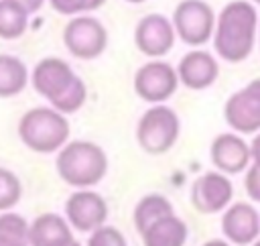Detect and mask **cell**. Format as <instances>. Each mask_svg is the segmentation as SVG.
<instances>
[{"instance_id":"14","label":"cell","mask_w":260,"mask_h":246,"mask_svg":"<svg viewBox=\"0 0 260 246\" xmlns=\"http://www.w3.org/2000/svg\"><path fill=\"white\" fill-rule=\"evenodd\" d=\"M221 232L230 244L250 246L260 236V213L254 205L238 201L223 209Z\"/></svg>"},{"instance_id":"9","label":"cell","mask_w":260,"mask_h":246,"mask_svg":"<svg viewBox=\"0 0 260 246\" xmlns=\"http://www.w3.org/2000/svg\"><path fill=\"white\" fill-rule=\"evenodd\" d=\"M175 41H177V33L173 20L160 12H150L136 22L134 45L142 55L150 59H160L167 53H171Z\"/></svg>"},{"instance_id":"8","label":"cell","mask_w":260,"mask_h":246,"mask_svg":"<svg viewBox=\"0 0 260 246\" xmlns=\"http://www.w3.org/2000/svg\"><path fill=\"white\" fill-rule=\"evenodd\" d=\"M223 120L238 134H256L260 130V77L225 100Z\"/></svg>"},{"instance_id":"1","label":"cell","mask_w":260,"mask_h":246,"mask_svg":"<svg viewBox=\"0 0 260 246\" xmlns=\"http://www.w3.org/2000/svg\"><path fill=\"white\" fill-rule=\"evenodd\" d=\"M258 10L254 2L232 0L228 2L217 18L213 28V49L228 63H242L254 51L258 39Z\"/></svg>"},{"instance_id":"4","label":"cell","mask_w":260,"mask_h":246,"mask_svg":"<svg viewBox=\"0 0 260 246\" xmlns=\"http://www.w3.org/2000/svg\"><path fill=\"white\" fill-rule=\"evenodd\" d=\"M181 134L179 114L165 106L152 104L136 124V140L140 148L148 155H165L169 152Z\"/></svg>"},{"instance_id":"11","label":"cell","mask_w":260,"mask_h":246,"mask_svg":"<svg viewBox=\"0 0 260 246\" xmlns=\"http://www.w3.org/2000/svg\"><path fill=\"white\" fill-rule=\"evenodd\" d=\"M65 216L69 226H73L75 230L93 232L95 228L104 226L108 218V203L100 193L91 189H79L67 197Z\"/></svg>"},{"instance_id":"22","label":"cell","mask_w":260,"mask_h":246,"mask_svg":"<svg viewBox=\"0 0 260 246\" xmlns=\"http://www.w3.org/2000/svg\"><path fill=\"white\" fill-rule=\"evenodd\" d=\"M20 181L12 171L0 169V211L14 207L20 199Z\"/></svg>"},{"instance_id":"26","label":"cell","mask_w":260,"mask_h":246,"mask_svg":"<svg viewBox=\"0 0 260 246\" xmlns=\"http://www.w3.org/2000/svg\"><path fill=\"white\" fill-rule=\"evenodd\" d=\"M10 2L18 4V6H20V8H24L28 14H32V12L41 10V6L45 4V0H10Z\"/></svg>"},{"instance_id":"10","label":"cell","mask_w":260,"mask_h":246,"mask_svg":"<svg viewBox=\"0 0 260 246\" xmlns=\"http://www.w3.org/2000/svg\"><path fill=\"white\" fill-rule=\"evenodd\" d=\"M234 185L221 171H207L191 185V203L199 213H217L228 207Z\"/></svg>"},{"instance_id":"3","label":"cell","mask_w":260,"mask_h":246,"mask_svg":"<svg viewBox=\"0 0 260 246\" xmlns=\"http://www.w3.org/2000/svg\"><path fill=\"white\" fill-rule=\"evenodd\" d=\"M69 120L59 110L32 108L22 114L18 122V136L35 152H55L69 140Z\"/></svg>"},{"instance_id":"35","label":"cell","mask_w":260,"mask_h":246,"mask_svg":"<svg viewBox=\"0 0 260 246\" xmlns=\"http://www.w3.org/2000/svg\"><path fill=\"white\" fill-rule=\"evenodd\" d=\"M258 41H260V26H258Z\"/></svg>"},{"instance_id":"24","label":"cell","mask_w":260,"mask_h":246,"mask_svg":"<svg viewBox=\"0 0 260 246\" xmlns=\"http://www.w3.org/2000/svg\"><path fill=\"white\" fill-rule=\"evenodd\" d=\"M49 4L57 14H63V16H77V14L89 12L87 0H49Z\"/></svg>"},{"instance_id":"13","label":"cell","mask_w":260,"mask_h":246,"mask_svg":"<svg viewBox=\"0 0 260 246\" xmlns=\"http://www.w3.org/2000/svg\"><path fill=\"white\" fill-rule=\"evenodd\" d=\"M209 157L213 167L225 175H238L252 163L250 144L238 132L217 134L209 146Z\"/></svg>"},{"instance_id":"12","label":"cell","mask_w":260,"mask_h":246,"mask_svg":"<svg viewBox=\"0 0 260 246\" xmlns=\"http://www.w3.org/2000/svg\"><path fill=\"white\" fill-rule=\"evenodd\" d=\"M75 77L77 75L67 61L59 57H45L35 65L30 81L35 91L41 94L45 100H49V104H53L71 85Z\"/></svg>"},{"instance_id":"30","label":"cell","mask_w":260,"mask_h":246,"mask_svg":"<svg viewBox=\"0 0 260 246\" xmlns=\"http://www.w3.org/2000/svg\"><path fill=\"white\" fill-rule=\"evenodd\" d=\"M201 246H232V244L225 242V240H207V242H203Z\"/></svg>"},{"instance_id":"17","label":"cell","mask_w":260,"mask_h":246,"mask_svg":"<svg viewBox=\"0 0 260 246\" xmlns=\"http://www.w3.org/2000/svg\"><path fill=\"white\" fill-rule=\"evenodd\" d=\"M140 236L144 246H185L187 226L181 218L171 213L150 224Z\"/></svg>"},{"instance_id":"25","label":"cell","mask_w":260,"mask_h":246,"mask_svg":"<svg viewBox=\"0 0 260 246\" xmlns=\"http://www.w3.org/2000/svg\"><path fill=\"white\" fill-rule=\"evenodd\" d=\"M244 189L248 193L250 199L258 201L260 203V165L252 163L246 171V177H244Z\"/></svg>"},{"instance_id":"15","label":"cell","mask_w":260,"mask_h":246,"mask_svg":"<svg viewBox=\"0 0 260 246\" xmlns=\"http://www.w3.org/2000/svg\"><path fill=\"white\" fill-rule=\"evenodd\" d=\"M177 75H179L181 85H185L193 91H201L215 83V79L219 75V63L209 51L195 47L193 51H189L181 57V61L177 65Z\"/></svg>"},{"instance_id":"5","label":"cell","mask_w":260,"mask_h":246,"mask_svg":"<svg viewBox=\"0 0 260 246\" xmlns=\"http://www.w3.org/2000/svg\"><path fill=\"white\" fill-rule=\"evenodd\" d=\"M217 14L205 0H181L173 10V26L177 39L189 47H203L213 39Z\"/></svg>"},{"instance_id":"20","label":"cell","mask_w":260,"mask_h":246,"mask_svg":"<svg viewBox=\"0 0 260 246\" xmlns=\"http://www.w3.org/2000/svg\"><path fill=\"white\" fill-rule=\"evenodd\" d=\"M28 26V12L10 0H0V39L14 41L24 35Z\"/></svg>"},{"instance_id":"27","label":"cell","mask_w":260,"mask_h":246,"mask_svg":"<svg viewBox=\"0 0 260 246\" xmlns=\"http://www.w3.org/2000/svg\"><path fill=\"white\" fill-rule=\"evenodd\" d=\"M250 152H252V163L260 165V130L254 134V138L250 142Z\"/></svg>"},{"instance_id":"28","label":"cell","mask_w":260,"mask_h":246,"mask_svg":"<svg viewBox=\"0 0 260 246\" xmlns=\"http://www.w3.org/2000/svg\"><path fill=\"white\" fill-rule=\"evenodd\" d=\"M0 246H28V242L18 240V238H12V236L0 232Z\"/></svg>"},{"instance_id":"18","label":"cell","mask_w":260,"mask_h":246,"mask_svg":"<svg viewBox=\"0 0 260 246\" xmlns=\"http://www.w3.org/2000/svg\"><path fill=\"white\" fill-rule=\"evenodd\" d=\"M28 83L26 65L14 55H0V98L18 96Z\"/></svg>"},{"instance_id":"19","label":"cell","mask_w":260,"mask_h":246,"mask_svg":"<svg viewBox=\"0 0 260 246\" xmlns=\"http://www.w3.org/2000/svg\"><path fill=\"white\" fill-rule=\"evenodd\" d=\"M171 213H175L173 211V203L165 195L148 193L134 207V226L142 234L150 224H154L156 220H160L165 216H171Z\"/></svg>"},{"instance_id":"32","label":"cell","mask_w":260,"mask_h":246,"mask_svg":"<svg viewBox=\"0 0 260 246\" xmlns=\"http://www.w3.org/2000/svg\"><path fill=\"white\" fill-rule=\"evenodd\" d=\"M65 246H81V244H79L77 240H71V242H69V244H65Z\"/></svg>"},{"instance_id":"33","label":"cell","mask_w":260,"mask_h":246,"mask_svg":"<svg viewBox=\"0 0 260 246\" xmlns=\"http://www.w3.org/2000/svg\"><path fill=\"white\" fill-rule=\"evenodd\" d=\"M250 246H260V238H256V240H254V242H252Z\"/></svg>"},{"instance_id":"7","label":"cell","mask_w":260,"mask_h":246,"mask_svg":"<svg viewBox=\"0 0 260 246\" xmlns=\"http://www.w3.org/2000/svg\"><path fill=\"white\" fill-rule=\"evenodd\" d=\"M179 87L177 67L162 59H152L140 65L134 73V91L148 104H165Z\"/></svg>"},{"instance_id":"23","label":"cell","mask_w":260,"mask_h":246,"mask_svg":"<svg viewBox=\"0 0 260 246\" xmlns=\"http://www.w3.org/2000/svg\"><path fill=\"white\" fill-rule=\"evenodd\" d=\"M87 246H128L126 238L114 226H100L91 232Z\"/></svg>"},{"instance_id":"29","label":"cell","mask_w":260,"mask_h":246,"mask_svg":"<svg viewBox=\"0 0 260 246\" xmlns=\"http://www.w3.org/2000/svg\"><path fill=\"white\" fill-rule=\"evenodd\" d=\"M106 2H108V0H87V8H89V12H93V10L102 8Z\"/></svg>"},{"instance_id":"21","label":"cell","mask_w":260,"mask_h":246,"mask_svg":"<svg viewBox=\"0 0 260 246\" xmlns=\"http://www.w3.org/2000/svg\"><path fill=\"white\" fill-rule=\"evenodd\" d=\"M85 100H87V87H85V83H83V79L77 75L73 81H71V85L51 104L55 110H59L61 114H73V112H77L83 104H85Z\"/></svg>"},{"instance_id":"16","label":"cell","mask_w":260,"mask_h":246,"mask_svg":"<svg viewBox=\"0 0 260 246\" xmlns=\"http://www.w3.org/2000/svg\"><path fill=\"white\" fill-rule=\"evenodd\" d=\"M73 240L69 222L57 213H41L28 226L30 246H65Z\"/></svg>"},{"instance_id":"34","label":"cell","mask_w":260,"mask_h":246,"mask_svg":"<svg viewBox=\"0 0 260 246\" xmlns=\"http://www.w3.org/2000/svg\"><path fill=\"white\" fill-rule=\"evenodd\" d=\"M250 2H254L256 6H260V0H250Z\"/></svg>"},{"instance_id":"31","label":"cell","mask_w":260,"mask_h":246,"mask_svg":"<svg viewBox=\"0 0 260 246\" xmlns=\"http://www.w3.org/2000/svg\"><path fill=\"white\" fill-rule=\"evenodd\" d=\"M124 2H128V4H142V2H146V0H124Z\"/></svg>"},{"instance_id":"6","label":"cell","mask_w":260,"mask_h":246,"mask_svg":"<svg viewBox=\"0 0 260 246\" xmlns=\"http://www.w3.org/2000/svg\"><path fill=\"white\" fill-rule=\"evenodd\" d=\"M63 45L67 51L83 61L100 57L108 47V30L95 16L83 12L71 16L63 28Z\"/></svg>"},{"instance_id":"2","label":"cell","mask_w":260,"mask_h":246,"mask_svg":"<svg viewBox=\"0 0 260 246\" xmlns=\"http://www.w3.org/2000/svg\"><path fill=\"white\" fill-rule=\"evenodd\" d=\"M59 177L77 189L98 185L108 173V157L104 148L89 140H71L59 148L55 161Z\"/></svg>"}]
</instances>
